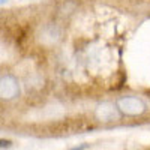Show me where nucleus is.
Wrapping results in <instances>:
<instances>
[{
  "label": "nucleus",
  "mask_w": 150,
  "mask_h": 150,
  "mask_svg": "<svg viewBox=\"0 0 150 150\" xmlns=\"http://www.w3.org/2000/svg\"><path fill=\"white\" fill-rule=\"evenodd\" d=\"M116 108L123 116H141L143 112H146L147 105L141 98L134 96V95H126V96H120L117 99Z\"/></svg>",
  "instance_id": "nucleus-1"
},
{
  "label": "nucleus",
  "mask_w": 150,
  "mask_h": 150,
  "mask_svg": "<svg viewBox=\"0 0 150 150\" xmlns=\"http://www.w3.org/2000/svg\"><path fill=\"white\" fill-rule=\"evenodd\" d=\"M20 95V83L14 75H2L0 77V99L11 101Z\"/></svg>",
  "instance_id": "nucleus-2"
},
{
  "label": "nucleus",
  "mask_w": 150,
  "mask_h": 150,
  "mask_svg": "<svg viewBox=\"0 0 150 150\" xmlns=\"http://www.w3.org/2000/svg\"><path fill=\"white\" fill-rule=\"evenodd\" d=\"M119 110L116 108V105H112L110 102H104L101 105H98L96 108V117L101 120V122H111V120H116L119 117Z\"/></svg>",
  "instance_id": "nucleus-3"
},
{
  "label": "nucleus",
  "mask_w": 150,
  "mask_h": 150,
  "mask_svg": "<svg viewBox=\"0 0 150 150\" xmlns=\"http://www.w3.org/2000/svg\"><path fill=\"white\" fill-rule=\"evenodd\" d=\"M9 147H12V141L11 140L0 138V150H5V149H9Z\"/></svg>",
  "instance_id": "nucleus-4"
},
{
  "label": "nucleus",
  "mask_w": 150,
  "mask_h": 150,
  "mask_svg": "<svg viewBox=\"0 0 150 150\" xmlns=\"http://www.w3.org/2000/svg\"><path fill=\"white\" fill-rule=\"evenodd\" d=\"M89 147H90V144H89V143H83V144H78V146H75V147L69 149V150H87Z\"/></svg>",
  "instance_id": "nucleus-5"
},
{
  "label": "nucleus",
  "mask_w": 150,
  "mask_h": 150,
  "mask_svg": "<svg viewBox=\"0 0 150 150\" xmlns=\"http://www.w3.org/2000/svg\"><path fill=\"white\" fill-rule=\"evenodd\" d=\"M5 2H8V0H0V3H5Z\"/></svg>",
  "instance_id": "nucleus-6"
}]
</instances>
